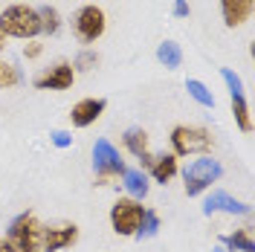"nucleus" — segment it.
Returning <instances> with one entry per match:
<instances>
[{
    "mask_svg": "<svg viewBox=\"0 0 255 252\" xmlns=\"http://www.w3.org/2000/svg\"><path fill=\"white\" fill-rule=\"evenodd\" d=\"M0 32L9 35V38H35L41 32L38 9L23 6V3H15L9 9H3V15H0Z\"/></svg>",
    "mask_w": 255,
    "mask_h": 252,
    "instance_id": "obj_1",
    "label": "nucleus"
},
{
    "mask_svg": "<svg viewBox=\"0 0 255 252\" xmlns=\"http://www.w3.org/2000/svg\"><path fill=\"white\" fill-rule=\"evenodd\" d=\"M9 244L15 252H38L41 250V223L35 221V215L23 212L17 215L9 226Z\"/></svg>",
    "mask_w": 255,
    "mask_h": 252,
    "instance_id": "obj_2",
    "label": "nucleus"
},
{
    "mask_svg": "<svg viewBox=\"0 0 255 252\" xmlns=\"http://www.w3.org/2000/svg\"><path fill=\"white\" fill-rule=\"evenodd\" d=\"M223 174L221 162L212 157H203V159H194L189 168L183 171V180H186V194L194 197V194H200L203 189H209L218 177Z\"/></svg>",
    "mask_w": 255,
    "mask_h": 252,
    "instance_id": "obj_3",
    "label": "nucleus"
},
{
    "mask_svg": "<svg viewBox=\"0 0 255 252\" xmlns=\"http://www.w3.org/2000/svg\"><path fill=\"white\" fill-rule=\"evenodd\" d=\"M105 26H108V20H105V12L99 6H81L76 12V17H73V35L81 44L99 41L105 35Z\"/></svg>",
    "mask_w": 255,
    "mask_h": 252,
    "instance_id": "obj_4",
    "label": "nucleus"
},
{
    "mask_svg": "<svg viewBox=\"0 0 255 252\" xmlns=\"http://www.w3.org/2000/svg\"><path fill=\"white\" fill-rule=\"evenodd\" d=\"M171 145L177 154L189 157V154H200L212 148V133L203 127H191V125H177L171 130Z\"/></svg>",
    "mask_w": 255,
    "mask_h": 252,
    "instance_id": "obj_5",
    "label": "nucleus"
},
{
    "mask_svg": "<svg viewBox=\"0 0 255 252\" xmlns=\"http://www.w3.org/2000/svg\"><path fill=\"white\" fill-rule=\"evenodd\" d=\"M145 209L136 200H116L111 209V223H113V232L116 235H136L139 223H142Z\"/></svg>",
    "mask_w": 255,
    "mask_h": 252,
    "instance_id": "obj_6",
    "label": "nucleus"
},
{
    "mask_svg": "<svg viewBox=\"0 0 255 252\" xmlns=\"http://www.w3.org/2000/svg\"><path fill=\"white\" fill-rule=\"evenodd\" d=\"M93 168H96V174H102V177H116V174H125V162H122L119 151H116L108 139H96Z\"/></svg>",
    "mask_w": 255,
    "mask_h": 252,
    "instance_id": "obj_7",
    "label": "nucleus"
},
{
    "mask_svg": "<svg viewBox=\"0 0 255 252\" xmlns=\"http://www.w3.org/2000/svg\"><path fill=\"white\" fill-rule=\"evenodd\" d=\"M76 241H79V226H73V223L41 229V250L44 252H58L64 247H73Z\"/></svg>",
    "mask_w": 255,
    "mask_h": 252,
    "instance_id": "obj_8",
    "label": "nucleus"
},
{
    "mask_svg": "<svg viewBox=\"0 0 255 252\" xmlns=\"http://www.w3.org/2000/svg\"><path fill=\"white\" fill-rule=\"evenodd\" d=\"M73 79H76L73 67L67 61H58L55 67H49L44 76L35 79V87L38 90H70L73 87Z\"/></svg>",
    "mask_w": 255,
    "mask_h": 252,
    "instance_id": "obj_9",
    "label": "nucleus"
},
{
    "mask_svg": "<svg viewBox=\"0 0 255 252\" xmlns=\"http://www.w3.org/2000/svg\"><path fill=\"white\" fill-rule=\"evenodd\" d=\"M102 113H105V99H81L79 105H73L70 119H73L76 127H87L93 125Z\"/></svg>",
    "mask_w": 255,
    "mask_h": 252,
    "instance_id": "obj_10",
    "label": "nucleus"
},
{
    "mask_svg": "<svg viewBox=\"0 0 255 252\" xmlns=\"http://www.w3.org/2000/svg\"><path fill=\"white\" fill-rule=\"evenodd\" d=\"M215 212H226V215H247L250 209L235 197H229L226 191H212L203 203V215H215Z\"/></svg>",
    "mask_w": 255,
    "mask_h": 252,
    "instance_id": "obj_11",
    "label": "nucleus"
},
{
    "mask_svg": "<svg viewBox=\"0 0 255 252\" xmlns=\"http://www.w3.org/2000/svg\"><path fill=\"white\" fill-rule=\"evenodd\" d=\"M253 3L255 0H221V12H223V23L229 29H235L241 23H247L253 15Z\"/></svg>",
    "mask_w": 255,
    "mask_h": 252,
    "instance_id": "obj_12",
    "label": "nucleus"
},
{
    "mask_svg": "<svg viewBox=\"0 0 255 252\" xmlns=\"http://www.w3.org/2000/svg\"><path fill=\"white\" fill-rule=\"evenodd\" d=\"M148 165H151L154 180L162 183V186H165V183L177 174V157H174V154H159V157H151V159H148Z\"/></svg>",
    "mask_w": 255,
    "mask_h": 252,
    "instance_id": "obj_13",
    "label": "nucleus"
},
{
    "mask_svg": "<svg viewBox=\"0 0 255 252\" xmlns=\"http://www.w3.org/2000/svg\"><path fill=\"white\" fill-rule=\"evenodd\" d=\"M125 148L133 154V157H139L142 162L151 159V151H148V133H145L142 127H128L125 130Z\"/></svg>",
    "mask_w": 255,
    "mask_h": 252,
    "instance_id": "obj_14",
    "label": "nucleus"
},
{
    "mask_svg": "<svg viewBox=\"0 0 255 252\" xmlns=\"http://www.w3.org/2000/svg\"><path fill=\"white\" fill-rule=\"evenodd\" d=\"M157 58H159V64H165L168 70H177V67L183 64V49H180V44H174V41H162L157 47Z\"/></svg>",
    "mask_w": 255,
    "mask_h": 252,
    "instance_id": "obj_15",
    "label": "nucleus"
},
{
    "mask_svg": "<svg viewBox=\"0 0 255 252\" xmlns=\"http://www.w3.org/2000/svg\"><path fill=\"white\" fill-rule=\"evenodd\" d=\"M226 250H235V252H255V244H253V235L247 229H238L235 235H226L221 238Z\"/></svg>",
    "mask_w": 255,
    "mask_h": 252,
    "instance_id": "obj_16",
    "label": "nucleus"
},
{
    "mask_svg": "<svg viewBox=\"0 0 255 252\" xmlns=\"http://www.w3.org/2000/svg\"><path fill=\"white\" fill-rule=\"evenodd\" d=\"M125 189L133 194V197H145L148 194V180H145L142 171H136V168H125Z\"/></svg>",
    "mask_w": 255,
    "mask_h": 252,
    "instance_id": "obj_17",
    "label": "nucleus"
},
{
    "mask_svg": "<svg viewBox=\"0 0 255 252\" xmlns=\"http://www.w3.org/2000/svg\"><path fill=\"white\" fill-rule=\"evenodd\" d=\"M232 113H235V122L244 133H250L253 130V119H250V105H247V99L244 93L241 96H232Z\"/></svg>",
    "mask_w": 255,
    "mask_h": 252,
    "instance_id": "obj_18",
    "label": "nucleus"
},
{
    "mask_svg": "<svg viewBox=\"0 0 255 252\" xmlns=\"http://www.w3.org/2000/svg\"><path fill=\"white\" fill-rule=\"evenodd\" d=\"M186 90H189V96L194 99V102H200L203 108H215V96H212V90H209L203 81L189 79V81H186Z\"/></svg>",
    "mask_w": 255,
    "mask_h": 252,
    "instance_id": "obj_19",
    "label": "nucleus"
},
{
    "mask_svg": "<svg viewBox=\"0 0 255 252\" xmlns=\"http://www.w3.org/2000/svg\"><path fill=\"white\" fill-rule=\"evenodd\" d=\"M38 17H41V32L55 35V32L61 29V17H58V12H55L52 6H41V9H38Z\"/></svg>",
    "mask_w": 255,
    "mask_h": 252,
    "instance_id": "obj_20",
    "label": "nucleus"
},
{
    "mask_svg": "<svg viewBox=\"0 0 255 252\" xmlns=\"http://www.w3.org/2000/svg\"><path fill=\"white\" fill-rule=\"evenodd\" d=\"M15 84H20V70L9 61H0V87L6 90V87H15Z\"/></svg>",
    "mask_w": 255,
    "mask_h": 252,
    "instance_id": "obj_21",
    "label": "nucleus"
},
{
    "mask_svg": "<svg viewBox=\"0 0 255 252\" xmlns=\"http://www.w3.org/2000/svg\"><path fill=\"white\" fill-rule=\"evenodd\" d=\"M157 229H159V218L154 215V212H148V209H145L142 223H139V229H136V238H154V235H157Z\"/></svg>",
    "mask_w": 255,
    "mask_h": 252,
    "instance_id": "obj_22",
    "label": "nucleus"
},
{
    "mask_svg": "<svg viewBox=\"0 0 255 252\" xmlns=\"http://www.w3.org/2000/svg\"><path fill=\"white\" fill-rule=\"evenodd\" d=\"M96 64H99V55H96L93 49H84V52H79V55H76V67H79V70H84V73H87V70H93Z\"/></svg>",
    "mask_w": 255,
    "mask_h": 252,
    "instance_id": "obj_23",
    "label": "nucleus"
},
{
    "mask_svg": "<svg viewBox=\"0 0 255 252\" xmlns=\"http://www.w3.org/2000/svg\"><path fill=\"white\" fill-rule=\"evenodd\" d=\"M221 79L226 81V87H229V96H241L244 93V84H241V79L232 73V70H221Z\"/></svg>",
    "mask_w": 255,
    "mask_h": 252,
    "instance_id": "obj_24",
    "label": "nucleus"
},
{
    "mask_svg": "<svg viewBox=\"0 0 255 252\" xmlns=\"http://www.w3.org/2000/svg\"><path fill=\"white\" fill-rule=\"evenodd\" d=\"M41 44H38V41H29V44H26V47H23V55H26V58H38V55H41Z\"/></svg>",
    "mask_w": 255,
    "mask_h": 252,
    "instance_id": "obj_25",
    "label": "nucleus"
},
{
    "mask_svg": "<svg viewBox=\"0 0 255 252\" xmlns=\"http://www.w3.org/2000/svg\"><path fill=\"white\" fill-rule=\"evenodd\" d=\"M52 142H55L58 148H67V145H70V133H64V130H55V133H52Z\"/></svg>",
    "mask_w": 255,
    "mask_h": 252,
    "instance_id": "obj_26",
    "label": "nucleus"
},
{
    "mask_svg": "<svg viewBox=\"0 0 255 252\" xmlns=\"http://www.w3.org/2000/svg\"><path fill=\"white\" fill-rule=\"evenodd\" d=\"M174 15L177 17H186V15H189V3H186V0H174Z\"/></svg>",
    "mask_w": 255,
    "mask_h": 252,
    "instance_id": "obj_27",
    "label": "nucleus"
},
{
    "mask_svg": "<svg viewBox=\"0 0 255 252\" xmlns=\"http://www.w3.org/2000/svg\"><path fill=\"white\" fill-rule=\"evenodd\" d=\"M0 252H15V247L9 241H0Z\"/></svg>",
    "mask_w": 255,
    "mask_h": 252,
    "instance_id": "obj_28",
    "label": "nucleus"
},
{
    "mask_svg": "<svg viewBox=\"0 0 255 252\" xmlns=\"http://www.w3.org/2000/svg\"><path fill=\"white\" fill-rule=\"evenodd\" d=\"M6 47V35H3V32H0V49Z\"/></svg>",
    "mask_w": 255,
    "mask_h": 252,
    "instance_id": "obj_29",
    "label": "nucleus"
},
{
    "mask_svg": "<svg viewBox=\"0 0 255 252\" xmlns=\"http://www.w3.org/2000/svg\"><path fill=\"white\" fill-rule=\"evenodd\" d=\"M212 252H229V250H226V247H215Z\"/></svg>",
    "mask_w": 255,
    "mask_h": 252,
    "instance_id": "obj_30",
    "label": "nucleus"
}]
</instances>
